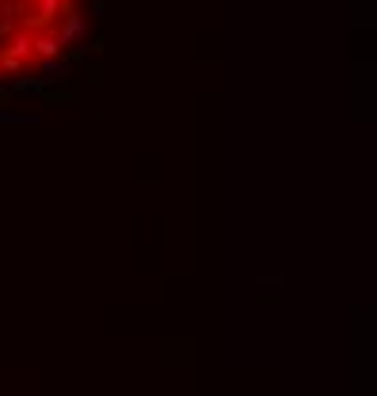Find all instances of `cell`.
Here are the masks:
<instances>
[{"mask_svg":"<svg viewBox=\"0 0 377 396\" xmlns=\"http://www.w3.org/2000/svg\"><path fill=\"white\" fill-rule=\"evenodd\" d=\"M88 50H92V54H103V50H107V39H92Z\"/></svg>","mask_w":377,"mask_h":396,"instance_id":"6","label":"cell"},{"mask_svg":"<svg viewBox=\"0 0 377 396\" xmlns=\"http://www.w3.org/2000/svg\"><path fill=\"white\" fill-rule=\"evenodd\" d=\"M69 46H73V42H69ZM84 58H88V46H73V50L65 54V65H69V61H84Z\"/></svg>","mask_w":377,"mask_h":396,"instance_id":"4","label":"cell"},{"mask_svg":"<svg viewBox=\"0 0 377 396\" xmlns=\"http://www.w3.org/2000/svg\"><path fill=\"white\" fill-rule=\"evenodd\" d=\"M88 80H103V65H99V61L88 69Z\"/></svg>","mask_w":377,"mask_h":396,"instance_id":"7","label":"cell"},{"mask_svg":"<svg viewBox=\"0 0 377 396\" xmlns=\"http://www.w3.org/2000/svg\"><path fill=\"white\" fill-rule=\"evenodd\" d=\"M42 88H46L42 77H20V80H12L8 96H23V92H42Z\"/></svg>","mask_w":377,"mask_h":396,"instance_id":"1","label":"cell"},{"mask_svg":"<svg viewBox=\"0 0 377 396\" xmlns=\"http://www.w3.org/2000/svg\"><path fill=\"white\" fill-rule=\"evenodd\" d=\"M23 122H39L35 115H8V111H0V126H23Z\"/></svg>","mask_w":377,"mask_h":396,"instance_id":"3","label":"cell"},{"mask_svg":"<svg viewBox=\"0 0 377 396\" xmlns=\"http://www.w3.org/2000/svg\"><path fill=\"white\" fill-rule=\"evenodd\" d=\"M42 99L46 103H77V88H42Z\"/></svg>","mask_w":377,"mask_h":396,"instance_id":"2","label":"cell"},{"mask_svg":"<svg viewBox=\"0 0 377 396\" xmlns=\"http://www.w3.org/2000/svg\"><path fill=\"white\" fill-rule=\"evenodd\" d=\"M256 286H286V278H282V275H259Z\"/></svg>","mask_w":377,"mask_h":396,"instance_id":"5","label":"cell"},{"mask_svg":"<svg viewBox=\"0 0 377 396\" xmlns=\"http://www.w3.org/2000/svg\"><path fill=\"white\" fill-rule=\"evenodd\" d=\"M0 77H4V69H0Z\"/></svg>","mask_w":377,"mask_h":396,"instance_id":"8","label":"cell"}]
</instances>
